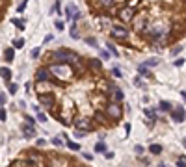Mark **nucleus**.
I'll return each mask as SVG.
<instances>
[{"mask_svg":"<svg viewBox=\"0 0 186 167\" xmlns=\"http://www.w3.org/2000/svg\"><path fill=\"white\" fill-rule=\"evenodd\" d=\"M49 71H50L52 76L60 78V80H71L73 78V69L67 63H54V65H50Z\"/></svg>","mask_w":186,"mask_h":167,"instance_id":"nucleus-1","label":"nucleus"},{"mask_svg":"<svg viewBox=\"0 0 186 167\" xmlns=\"http://www.w3.org/2000/svg\"><path fill=\"white\" fill-rule=\"evenodd\" d=\"M50 58H54L56 61H71V63H76L78 61V56L74 52H69V50H56L54 54H50Z\"/></svg>","mask_w":186,"mask_h":167,"instance_id":"nucleus-2","label":"nucleus"},{"mask_svg":"<svg viewBox=\"0 0 186 167\" xmlns=\"http://www.w3.org/2000/svg\"><path fill=\"white\" fill-rule=\"evenodd\" d=\"M74 126L78 128V132H87L91 128V121L87 119V117H74Z\"/></svg>","mask_w":186,"mask_h":167,"instance_id":"nucleus-3","label":"nucleus"},{"mask_svg":"<svg viewBox=\"0 0 186 167\" xmlns=\"http://www.w3.org/2000/svg\"><path fill=\"white\" fill-rule=\"evenodd\" d=\"M110 36L114 39H127L128 37V30L123 26H112L110 28Z\"/></svg>","mask_w":186,"mask_h":167,"instance_id":"nucleus-4","label":"nucleus"},{"mask_svg":"<svg viewBox=\"0 0 186 167\" xmlns=\"http://www.w3.org/2000/svg\"><path fill=\"white\" fill-rule=\"evenodd\" d=\"M106 111H108V115L114 117V119H119V117H121V113H123V110H121V106H119V102H114V100L108 104Z\"/></svg>","mask_w":186,"mask_h":167,"instance_id":"nucleus-5","label":"nucleus"},{"mask_svg":"<svg viewBox=\"0 0 186 167\" xmlns=\"http://www.w3.org/2000/svg\"><path fill=\"white\" fill-rule=\"evenodd\" d=\"M171 117H173V121H175V122H182V121H184V117H186V113H184V108H182V106L175 108V110L171 111Z\"/></svg>","mask_w":186,"mask_h":167,"instance_id":"nucleus-6","label":"nucleus"},{"mask_svg":"<svg viewBox=\"0 0 186 167\" xmlns=\"http://www.w3.org/2000/svg\"><path fill=\"white\" fill-rule=\"evenodd\" d=\"M119 17H121L123 20H127V22H130V20L134 19V11H132V8H123L121 13H119Z\"/></svg>","mask_w":186,"mask_h":167,"instance_id":"nucleus-7","label":"nucleus"},{"mask_svg":"<svg viewBox=\"0 0 186 167\" xmlns=\"http://www.w3.org/2000/svg\"><path fill=\"white\" fill-rule=\"evenodd\" d=\"M49 78H50V71H47V69H39L36 73V80L37 82H47Z\"/></svg>","mask_w":186,"mask_h":167,"instance_id":"nucleus-8","label":"nucleus"},{"mask_svg":"<svg viewBox=\"0 0 186 167\" xmlns=\"http://www.w3.org/2000/svg\"><path fill=\"white\" fill-rule=\"evenodd\" d=\"M23 134H24V138H34L36 136V128L32 125H24L23 126Z\"/></svg>","mask_w":186,"mask_h":167,"instance_id":"nucleus-9","label":"nucleus"},{"mask_svg":"<svg viewBox=\"0 0 186 167\" xmlns=\"http://www.w3.org/2000/svg\"><path fill=\"white\" fill-rule=\"evenodd\" d=\"M76 11H78V9H76L73 4H67V8H65V17H67V20H69V19H74Z\"/></svg>","mask_w":186,"mask_h":167,"instance_id":"nucleus-10","label":"nucleus"},{"mask_svg":"<svg viewBox=\"0 0 186 167\" xmlns=\"http://www.w3.org/2000/svg\"><path fill=\"white\" fill-rule=\"evenodd\" d=\"M13 56H15V48H13V47H11V48H6V50H4V60H6L8 63L15 60Z\"/></svg>","mask_w":186,"mask_h":167,"instance_id":"nucleus-11","label":"nucleus"},{"mask_svg":"<svg viewBox=\"0 0 186 167\" xmlns=\"http://www.w3.org/2000/svg\"><path fill=\"white\" fill-rule=\"evenodd\" d=\"M39 100H41L45 106H52V104H54V97H52V95H39Z\"/></svg>","mask_w":186,"mask_h":167,"instance_id":"nucleus-12","label":"nucleus"},{"mask_svg":"<svg viewBox=\"0 0 186 167\" xmlns=\"http://www.w3.org/2000/svg\"><path fill=\"white\" fill-rule=\"evenodd\" d=\"M0 73H2L4 82H9V80H11V71H9L8 67H2V71H0Z\"/></svg>","mask_w":186,"mask_h":167,"instance_id":"nucleus-13","label":"nucleus"},{"mask_svg":"<svg viewBox=\"0 0 186 167\" xmlns=\"http://www.w3.org/2000/svg\"><path fill=\"white\" fill-rule=\"evenodd\" d=\"M121 100H123V91H121V89H114V102H121Z\"/></svg>","mask_w":186,"mask_h":167,"instance_id":"nucleus-14","label":"nucleus"},{"mask_svg":"<svg viewBox=\"0 0 186 167\" xmlns=\"http://www.w3.org/2000/svg\"><path fill=\"white\" fill-rule=\"evenodd\" d=\"M149 150H151L153 154H160V152H162V147H160L158 143H153L151 147H149Z\"/></svg>","mask_w":186,"mask_h":167,"instance_id":"nucleus-15","label":"nucleus"},{"mask_svg":"<svg viewBox=\"0 0 186 167\" xmlns=\"http://www.w3.org/2000/svg\"><path fill=\"white\" fill-rule=\"evenodd\" d=\"M90 65H91V69H95V71H99L101 69V60H90Z\"/></svg>","mask_w":186,"mask_h":167,"instance_id":"nucleus-16","label":"nucleus"},{"mask_svg":"<svg viewBox=\"0 0 186 167\" xmlns=\"http://www.w3.org/2000/svg\"><path fill=\"white\" fill-rule=\"evenodd\" d=\"M97 4H99L101 8H110L114 4V0H97Z\"/></svg>","mask_w":186,"mask_h":167,"instance_id":"nucleus-17","label":"nucleus"},{"mask_svg":"<svg viewBox=\"0 0 186 167\" xmlns=\"http://www.w3.org/2000/svg\"><path fill=\"white\" fill-rule=\"evenodd\" d=\"M160 110L162 111H171V104L168 102V100H162V102H160Z\"/></svg>","mask_w":186,"mask_h":167,"instance_id":"nucleus-18","label":"nucleus"},{"mask_svg":"<svg viewBox=\"0 0 186 167\" xmlns=\"http://www.w3.org/2000/svg\"><path fill=\"white\" fill-rule=\"evenodd\" d=\"M138 73H140L141 76H149V74H151V73H149V69H147L145 65H140V67H138Z\"/></svg>","mask_w":186,"mask_h":167,"instance_id":"nucleus-19","label":"nucleus"},{"mask_svg":"<svg viewBox=\"0 0 186 167\" xmlns=\"http://www.w3.org/2000/svg\"><path fill=\"white\" fill-rule=\"evenodd\" d=\"M24 43H26L24 39H15V41H13V48H23Z\"/></svg>","mask_w":186,"mask_h":167,"instance_id":"nucleus-20","label":"nucleus"},{"mask_svg":"<svg viewBox=\"0 0 186 167\" xmlns=\"http://www.w3.org/2000/svg\"><path fill=\"white\" fill-rule=\"evenodd\" d=\"M95 150H97V152H106V145H104L102 141H99V143L95 145Z\"/></svg>","mask_w":186,"mask_h":167,"instance_id":"nucleus-21","label":"nucleus"},{"mask_svg":"<svg viewBox=\"0 0 186 167\" xmlns=\"http://www.w3.org/2000/svg\"><path fill=\"white\" fill-rule=\"evenodd\" d=\"M71 37H74V39H78L80 36H78V28H76V24H73L71 26Z\"/></svg>","mask_w":186,"mask_h":167,"instance_id":"nucleus-22","label":"nucleus"},{"mask_svg":"<svg viewBox=\"0 0 186 167\" xmlns=\"http://www.w3.org/2000/svg\"><path fill=\"white\" fill-rule=\"evenodd\" d=\"M8 89H9V93H11V95H15V93H17V89H19V85L9 82V84H8Z\"/></svg>","mask_w":186,"mask_h":167,"instance_id":"nucleus-23","label":"nucleus"},{"mask_svg":"<svg viewBox=\"0 0 186 167\" xmlns=\"http://www.w3.org/2000/svg\"><path fill=\"white\" fill-rule=\"evenodd\" d=\"M11 22H13V24H15L19 30H24V22H20L19 19H11Z\"/></svg>","mask_w":186,"mask_h":167,"instance_id":"nucleus-24","label":"nucleus"},{"mask_svg":"<svg viewBox=\"0 0 186 167\" xmlns=\"http://www.w3.org/2000/svg\"><path fill=\"white\" fill-rule=\"evenodd\" d=\"M67 147H69L71 150H78V149H80L78 143H74V141H67Z\"/></svg>","mask_w":186,"mask_h":167,"instance_id":"nucleus-25","label":"nucleus"},{"mask_svg":"<svg viewBox=\"0 0 186 167\" xmlns=\"http://www.w3.org/2000/svg\"><path fill=\"white\" fill-rule=\"evenodd\" d=\"M106 47H108V50H110V52H112V54L115 56V58H117V56H119V54H117V48L114 47V45H112V43H108V45H106Z\"/></svg>","mask_w":186,"mask_h":167,"instance_id":"nucleus-26","label":"nucleus"},{"mask_svg":"<svg viewBox=\"0 0 186 167\" xmlns=\"http://www.w3.org/2000/svg\"><path fill=\"white\" fill-rule=\"evenodd\" d=\"M153 65H158V60H156V58H153V60H147V61H145V67H153Z\"/></svg>","mask_w":186,"mask_h":167,"instance_id":"nucleus-27","label":"nucleus"},{"mask_svg":"<svg viewBox=\"0 0 186 167\" xmlns=\"http://www.w3.org/2000/svg\"><path fill=\"white\" fill-rule=\"evenodd\" d=\"M37 56H39V48H32V52H30V58H37Z\"/></svg>","mask_w":186,"mask_h":167,"instance_id":"nucleus-28","label":"nucleus"},{"mask_svg":"<svg viewBox=\"0 0 186 167\" xmlns=\"http://www.w3.org/2000/svg\"><path fill=\"white\" fill-rule=\"evenodd\" d=\"M6 119H8V115H6V110L2 108V110H0V121H2V122H6Z\"/></svg>","mask_w":186,"mask_h":167,"instance_id":"nucleus-29","label":"nucleus"},{"mask_svg":"<svg viewBox=\"0 0 186 167\" xmlns=\"http://www.w3.org/2000/svg\"><path fill=\"white\" fill-rule=\"evenodd\" d=\"M112 74H114L115 78H121V76H123V74H121V71H119L117 67H115V69H112Z\"/></svg>","mask_w":186,"mask_h":167,"instance_id":"nucleus-30","label":"nucleus"},{"mask_svg":"<svg viewBox=\"0 0 186 167\" xmlns=\"http://www.w3.org/2000/svg\"><path fill=\"white\" fill-rule=\"evenodd\" d=\"M37 121L39 122H47V115L45 113H37Z\"/></svg>","mask_w":186,"mask_h":167,"instance_id":"nucleus-31","label":"nucleus"},{"mask_svg":"<svg viewBox=\"0 0 186 167\" xmlns=\"http://www.w3.org/2000/svg\"><path fill=\"white\" fill-rule=\"evenodd\" d=\"M24 8H26V0H23V4L19 6V13H23V11H24Z\"/></svg>","mask_w":186,"mask_h":167,"instance_id":"nucleus-32","label":"nucleus"},{"mask_svg":"<svg viewBox=\"0 0 186 167\" xmlns=\"http://www.w3.org/2000/svg\"><path fill=\"white\" fill-rule=\"evenodd\" d=\"M145 115L153 119V117H155V111H153V110H145Z\"/></svg>","mask_w":186,"mask_h":167,"instance_id":"nucleus-33","label":"nucleus"},{"mask_svg":"<svg viewBox=\"0 0 186 167\" xmlns=\"http://www.w3.org/2000/svg\"><path fill=\"white\" fill-rule=\"evenodd\" d=\"M136 154H141V152H143V147H141V145H136Z\"/></svg>","mask_w":186,"mask_h":167,"instance_id":"nucleus-34","label":"nucleus"},{"mask_svg":"<svg viewBox=\"0 0 186 167\" xmlns=\"http://www.w3.org/2000/svg\"><path fill=\"white\" fill-rule=\"evenodd\" d=\"M87 45H91V47H97V43H95V39H93V37L87 39Z\"/></svg>","mask_w":186,"mask_h":167,"instance_id":"nucleus-35","label":"nucleus"},{"mask_svg":"<svg viewBox=\"0 0 186 167\" xmlns=\"http://www.w3.org/2000/svg\"><path fill=\"white\" fill-rule=\"evenodd\" d=\"M52 143H54V145H58V147H60V145H61V139H60V138H54V139H52Z\"/></svg>","mask_w":186,"mask_h":167,"instance_id":"nucleus-36","label":"nucleus"},{"mask_svg":"<svg viewBox=\"0 0 186 167\" xmlns=\"http://www.w3.org/2000/svg\"><path fill=\"white\" fill-rule=\"evenodd\" d=\"M56 28H58V30H63V22H61V20H56Z\"/></svg>","mask_w":186,"mask_h":167,"instance_id":"nucleus-37","label":"nucleus"},{"mask_svg":"<svg viewBox=\"0 0 186 167\" xmlns=\"http://www.w3.org/2000/svg\"><path fill=\"white\" fill-rule=\"evenodd\" d=\"M26 125H34V119L28 117V115H26Z\"/></svg>","mask_w":186,"mask_h":167,"instance_id":"nucleus-38","label":"nucleus"},{"mask_svg":"<svg viewBox=\"0 0 186 167\" xmlns=\"http://www.w3.org/2000/svg\"><path fill=\"white\" fill-rule=\"evenodd\" d=\"M0 100H2V106H4V104H6V93L0 95Z\"/></svg>","mask_w":186,"mask_h":167,"instance_id":"nucleus-39","label":"nucleus"},{"mask_svg":"<svg viewBox=\"0 0 186 167\" xmlns=\"http://www.w3.org/2000/svg\"><path fill=\"white\" fill-rule=\"evenodd\" d=\"M104 156H106L108 160H110V158H114V152H104Z\"/></svg>","mask_w":186,"mask_h":167,"instance_id":"nucleus-40","label":"nucleus"},{"mask_svg":"<svg viewBox=\"0 0 186 167\" xmlns=\"http://www.w3.org/2000/svg\"><path fill=\"white\" fill-rule=\"evenodd\" d=\"M182 63H184V60H182V58H181V60H177V61H175V65H177V67H181Z\"/></svg>","mask_w":186,"mask_h":167,"instance_id":"nucleus-41","label":"nucleus"},{"mask_svg":"<svg viewBox=\"0 0 186 167\" xmlns=\"http://www.w3.org/2000/svg\"><path fill=\"white\" fill-rule=\"evenodd\" d=\"M134 84H136V85H141V87H143V82H141L140 78H136V82H134Z\"/></svg>","mask_w":186,"mask_h":167,"instance_id":"nucleus-42","label":"nucleus"},{"mask_svg":"<svg viewBox=\"0 0 186 167\" xmlns=\"http://www.w3.org/2000/svg\"><path fill=\"white\" fill-rule=\"evenodd\" d=\"M181 95H182V98H184V100H186V91H182V93H181Z\"/></svg>","mask_w":186,"mask_h":167,"instance_id":"nucleus-43","label":"nucleus"},{"mask_svg":"<svg viewBox=\"0 0 186 167\" xmlns=\"http://www.w3.org/2000/svg\"><path fill=\"white\" fill-rule=\"evenodd\" d=\"M184 145H186V139H184Z\"/></svg>","mask_w":186,"mask_h":167,"instance_id":"nucleus-44","label":"nucleus"}]
</instances>
